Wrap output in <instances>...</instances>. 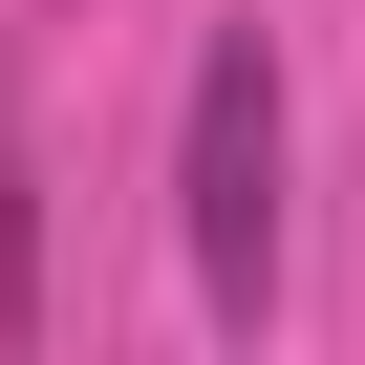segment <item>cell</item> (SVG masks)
I'll return each instance as SVG.
<instances>
[{
  "label": "cell",
  "mask_w": 365,
  "mask_h": 365,
  "mask_svg": "<svg viewBox=\"0 0 365 365\" xmlns=\"http://www.w3.org/2000/svg\"><path fill=\"white\" fill-rule=\"evenodd\" d=\"M172 237H194V301H215V322H258V301H279V65H258V22H215V43H194Z\"/></svg>",
  "instance_id": "6da1fadb"
}]
</instances>
